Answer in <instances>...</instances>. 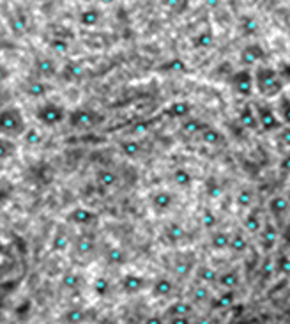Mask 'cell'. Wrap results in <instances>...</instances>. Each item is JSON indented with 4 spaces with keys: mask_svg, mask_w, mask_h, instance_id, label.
Here are the masks:
<instances>
[{
    "mask_svg": "<svg viewBox=\"0 0 290 324\" xmlns=\"http://www.w3.org/2000/svg\"><path fill=\"white\" fill-rule=\"evenodd\" d=\"M255 80V94L262 97V99H276L280 94L285 90V80L282 78L278 69L271 68V66L258 64L253 71Z\"/></svg>",
    "mask_w": 290,
    "mask_h": 324,
    "instance_id": "cell-1",
    "label": "cell"
},
{
    "mask_svg": "<svg viewBox=\"0 0 290 324\" xmlns=\"http://www.w3.org/2000/svg\"><path fill=\"white\" fill-rule=\"evenodd\" d=\"M28 130V122L21 108L18 106H4L0 108V135L9 138L23 137Z\"/></svg>",
    "mask_w": 290,
    "mask_h": 324,
    "instance_id": "cell-2",
    "label": "cell"
},
{
    "mask_svg": "<svg viewBox=\"0 0 290 324\" xmlns=\"http://www.w3.org/2000/svg\"><path fill=\"white\" fill-rule=\"evenodd\" d=\"M68 108L64 105L57 101H45L41 103L34 112L36 121H39V124H43L45 128H57V126L64 124L68 121Z\"/></svg>",
    "mask_w": 290,
    "mask_h": 324,
    "instance_id": "cell-3",
    "label": "cell"
},
{
    "mask_svg": "<svg viewBox=\"0 0 290 324\" xmlns=\"http://www.w3.org/2000/svg\"><path fill=\"white\" fill-rule=\"evenodd\" d=\"M255 106V114H257L258 121V130L264 133H276L278 130H282L283 124L280 121L274 103H271L269 99H260Z\"/></svg>",
    "mask_w": 290,
    "mask_h": 324,
    "instance_id": "cell-4",
    "label": "cell"
},
{
    "mask_svg": "<svg viewBox=\"0 0 290 324\" xmlns=\"http://www.w3.org/2000/svg\"><path fill=\"white\" fill-rule=\"evenodd\" d=\"M103 121L99 114L92 108H74L68 114V122L74 130H89Z\"/></svg>",
    "mask_w": 290,
    "mask_h": 324,
    "instance_id": "cell-5",
    "label": "cell"
},
{
    "mask_svg": "<svg viewBox=\"0 0 290 324\" xmlns=\"http://www.w3.org/2000/svg\"><path fill=\"white\" fill-rule=\"evenodd\" d=\"M230 85L237 96L241 97H251L255 94V80H253V73L250 69H241L237 73L232 75L230 78Z\"/></svg>",
    "mask_w": 290,
    "mask_h": 324,
    "instance_id": "cell-6",
    "label": "cell"
},
{
    "mask_svg": "<svg viewBox=\"0 0 290 324\" xmlns=\"http://www.w3.org/2000/svg\"><path fill=\"white\" fill-rule=\"evenodd\" d=\"M175 193L170 190H165V188H161V190H156L152 195L149 197V202H150V207H152L156 213H168V211H172V207L175 206Z\"/></svg>",
    "mask_w": 290,
    "mask_h": 324,
    "instance_id": "cell-7",
    "label": "cell"
},
{
    "mask_svg": "<svg viewBox=\"0 0 290 324\" xmlns=\"http://www.w3.org/2000/svg\"><path fill=\"white\" fill-rule=\"evenodd\" d=\"M264 223H266V220H264L262 211L253 206L251 209L246 211L244 218H242V231L248 236H258L262 231Z\"/></svg>",
    "mask_w": 290,
    "mask_h": 324,
    "instance_id": "cell-8",
    "label": "cell"
},
{
    "mask_svg": "<svg viewBox=\"0 0 290 324\" xmlns=\"http://www.w3.org/2000/svg\"><path fill=\"white\" fill-rule=\"evenodd\" d=\"M66 220H68L71 225H76V227H89V225H92L97 220V215L92 209H89V207L78 206V207H74V209L69 211Z\"/></svg>",
    "mask_w": 290,
    "mask_h": 324,
    "instance_id": "cell-9",
    "label": "cell"
},
{
    "mask_svg": "<svg viewBox=\"0 0 290 324\" xmlns=\"http://www.w3.org/2000/svg\"><path fill=\"white\" fill-rule=\"evenodd\" d=\"M163 114L172 121H184L190 115H193V105L190 101H184V99H177V101H172L170 105H166Z\"/></svg>",
    "mask_w": 290,
    "mask_h": 324,
    "instance_id": "cell-10",
    "label": "cell"
},
{
    "mask_svg": "<svg viewBox=\"0 0 290 324\" xmlns=\"http://www.w3.org/2000/svg\"><path fill=\"white\" fill-rule=\"evenodd\" d=\"M289 207H290V200L282 193H276V195H273V197H269V200H267V204H266L267 213L276 220L283 218V216L287 215Z\"/></svg>",
    "mask_w": 290,
    "mask_h": 324,
    "instance_id": "cell-11",
    "label": "cell"
},
{
    "mask_svg": "<svg viewBox=\"0 0 290 324\" xmlns=\"http://www.w3.org/2000/svg\"><path fill=\"white\" fill-rule=\"evenodd\" d=\"M278 238H280V232L276 229V225H273L271 222H266L264 223L262 231L258 234V239H260V246L264 248V251H271L276 243H278Z\"/></svg>",
    "mask_w": 290,
    "mask_h": 324,
    "instance_id": "cell-12",
    "label": "cell"
},
{
    "mask_svg": "<svg viewBox=\"0 0 290 324\" xmlns=\"http://www.w3.org/2000/svg\"><path fill=\"white\" fill-rule=\"evenodd\" d=\"M170 179H172V184L177 190H188V188L193 186V174H191L186 166H175L170 174Z\"/></svg>",
    "mask_w": 290,
    "mask_h": 324,
    "instance_id": "cell-13",
    "label": "cell"
},
{
    "mask_svg": "<svg viewBox=\"0 0 290 324\" xmlns=\"http://www.w3.org/2000/svg\"><path fill=\"white\" fill-rule=\"evenodd\" d=\"M144 287H145V278L137 275V273H128L121 280V289L126 294H138V292L144 291Z\"/></svg>",
    "mask_w": 290,
    "mask_h": 324,
    "instance_id": "cell-14",
    "label": "cell"
},
{
    "mask_svg": "<svg viewBox=\"0 0 290 324\" xmlns=\"http://www.w3.org/2000/svg\"><path fill=\"white\" fill-rule=\"evenodd\" d=\"M237 121L241 122V126L244 128V130H250V131L258 130V121H257V114H255L253 105L241 106L239 115H237Z\"/></svg>",
    "mask_w": 290,
    "mask_h": 324,
    "instance_id": "cell-15",
    "label": "cell"
},
{
    "mask_svg": "<svg viewBox=\"0 0 290 324\" xmlns=\"http://www.w3.org/2000/svg\"><path fill=\"white\" fill-rule=\"evenodd\" d=\"M207 122L204 119H198V117H193L190 115L188 119L181 121V131L184 135H191V137H200V133L207 128Z\"/></svg>",
    "mask_w": 290,
    "mask_h": 324,
    "instance_id": "cell-16",
    "label": "cell"
},
{
    "mask_svg": "<svg viewBox=\"0 0 290 324\" xmlns=\"http://www.w3.org/2000/svg\"><path fill=\"white\" fill-rule=\"evenodd\" d=\"M209 244L214 251H225L228 250L230 244V232L223 231V229H214L211 231V238H209Z\"/></svg>",
    "mask_w": 290,
    "mask_h": 324,
    "instance_id": "cell-17",
    "label": "cell"
},
{
    "mask_svg": "<svg viewBox=\"0 0 290 324\" xmlns=\"http://www.w3.org/2000/svg\"><path fill=\"white\" fill-rule=\"evenodd\" d=\"M200 140H202V144L207 147H218L225 142V135H223V131H219L218 128L209 124L206 130L200 133Z\"/></svg>",
    "mask_w": 290,
    "mask_h": 324,
    "instance_id": "cell-18",
    "label": "cell"
},
{
    "mask_svg": "<svg viewBox=\"0 0 290 324\" xmlns=\"http://www.w3.org/2000/svg\"><path fill=\"white\" fill-rule=\"evenodd\" d=\"M248 248H250V239H248V234L242 229L241 231L230 232V244H228L230 251H234V253H244Z\"/></svg>",
    "mask_w": 290,
    "mask_h": 324,
    "instance_id": "cell-19",
    "label": "cell"
},
{
    "mask_svg": "<svg viewBox=\"0 0 290 324\" xmlns=\"http://www.w3.org/2000/svg\"><path fill=\"white\" fill-rule=\"evenodd\" d=\"M216 284L221 289H225V291H230V289L235 291L239 287V284H241V275H239L237 269H226L225 273H219Z\"/></svg>",
    "mask_w": 290,
    "mask_h": 324,
    "instance_id": "cell-20",
    "label": "cell"
},
{
    "mask_svg": "<svg viewBox=\"0 0 290 324\" xmlns=\"http://www.w3.org/2000/svg\"><path fill=\"white\" fill-rule=\"evenodd\" d=\"M274 108H276V114H278L282 124L290 126V96H287L285 92L280 94L274 99Z\"/></svg>",
    "mask_w": 290,
    "mask_h": 324,
    "instance_id": "cell-21",
    "label": "cell"
},
{
    "mask_svg": "<svg viewBox=\"0 0 290 324\" xmlns=\"http://www.w3.org/2000/svg\"><path fill=\"white\" fill-rule=\"evenodd\" d=\"M234 204H235V207H239V209H244V211L251 209V207H253V204H255V191H253V188L242 186L241 190L235 193Z\"/></svg>",
    "mask_w": 290,
    "mask_h": 324,
    "instance_id": "cell-22",
    "label": "cell"
},
{
    "mask_svg": "<svg viewBox=\"0 0 290 324\" xmlns=\"http://www.w3.org/2000/svg\"><path fill=\"white\" fill-rule=\"evenodd\" d=\"M36 73L41 78H52L59 73V66L50 57H39L36 61Z\"/></svg>",
    "mask_w": 290,
    "mask_h": 324,
    "instance_id": "cell-23",
    "label": "cell"
},
{
    "mask_svg": "<svg viewBox=\"0 0 290 324\" xmlns=\"http://www.w3.org/2000/svg\"><path fill=\"white\" fill-rule=\"evenodd\" d=\"M52 90V87L46 83L45 80H32L28 81L27 87H25V94L28 97H34V99H41V97H46V94Z\"/></svg>",
    "mask_w": 290,
    "mask_h": 324,
    "instance_id": "cell-24",
    "label": "cell"
},
{
    "mask_svg": "<svg viewBox=\"0 0 290 324\" xmlns=\"http://www.w3.org/2000/svg\"><path fill=\"white\" fill-rule=\"evenodd\" d=\"M96 181L103 190H110L119 184V174L112 168H101L96 175Z\"/></svg>",
    "mask_w": 290,
    "mask_h": 324,
    "instance_id": "cell-25",
    "label": "cell"
},
{
    "mask_svg": "<svg viewBox=\"0 0 290 324\" xmlns=\"http://www.w3.org/2000/svg\"><path fill=\"white\" fill-rule=\"evenodd\" d=\"M173 282L168 278V276H159V278L154 280L152 284V296H156V298H168L170 294L173 292Z\"/></svg>",
    "mask_w": 290,
    "mask_h": 324,
    "instance_id": "cell-26",
    "label": "cell"
},
{
    "mask_svg": "<svg viewBox=\"0 0 290 324\" xmlns=\"http://www.w3.org/2000/svg\"><path fill=\"white\" fill-rule=\"evenodd\" d=\"M241 61L242 64H248V66H255V64H260L264 61V52L262 48L258 45H250L246 46L241 53Z\"/></svg>",
    "mask_w": 290,
    "mask_h": 324,
    "instance_id": "cell-27",
    "label": "cell"
},
{
    "mask_svg": "<svg viewBox=\"0 0 290 324\" xmlns=\"http://www.w3.org/2000/svg\"><path fill=\"white\" fill-rule=\"evenodd\" d=\"M16 153H18L16 140H14V138L2 137V135H0V163L14 158V156H16Z\"/></svg>",
    "mask_w": 290,
    "mask_h": 324,
    "instance_id": "cell-28",
    "label": "cell"
},
{
    "mask_svg": "<svg viewBox=\"0 0 290 324\" xmlns=\"http://www.w3.org/2000/svg\"><path fill=\"white\" fill-rule=\"evenodd\" d=\"M119 147H121V153L129 160L138 158V156L142 154V151H144V147H142V144L138 142L137 138H128V140H122Z\"/></svg>",
    "mask_w": 290,
    "mask_h": 324,
    "instance_id": "cell-29",
    "label": "cell"
},
{
    "mask_svg": "<svg viewBox=\"0 0 290 324\" xmlns=\"http://www.w3.org/2000/svg\"><path fill=\"white\" fill-rule=\"evenodd\" d=\"M80 25L83 27H96L97 23L101 21V11L97 7H87L80 12V18H78Z\"/></svg>",
    "mask_w": 290,
    "mask_h": 324,
    "instance_id": "cell-30",
    "label": "cell"
},
{
    "mask_svg": "<svg viewBox=\"0 0 290 324\" xmlns=\"http://www.w3.org/2000/svg\"><path fill=\"white\" fill-rule=\"evenodd\" d=\"M105 259L112 266H122V264L128 262V253L121 246H110L105 253Z\"/></svg>",
    "mask_w": 290,
    "mask_h": 324,
    "instance_id": "cell-31",
    "label": "cell"
},
{
    "mask_svg": "<svg viewBox=\"0 0 290 324\" xmlns=\"http://www.w3.org/2000/svg\"><path fill=\"white\" fill-rule=\"evenodd\" d=\"M193 314V305L188 303V301H175L168 307L166 310V316L168 317H186Z\"/></svg>",
    "mask_w": 290,
    "mask_h": 324,
    "instance_id": "cell-32",
    "label": "cell"
},
{
    "mask_svg": "<svg viewBox=\"0 0 290 324\" xmlns=\"http://www.w3.org/2000/svg\"><path fill=\"white\" fill-rule=\"evenodd\" d=\"M165 236L168 238V241H172V243H179V241H182V239L186 238V229L182 223L179 222H172L166 225L165 229Z\"/></svg>",
    "mask_w": 290,
    "mask_h": 324,
    "instance_id": "cell-33",
    "label": "cell"
},
{
    "mask_svg": "<svg viewBox=\"0 0 290 324\" xmlns=\"http://www.w3.org/2000/svg\"><path fill=\"white\" fill-rule=\"evenodd\" d=\"M96 243H94V238L89 234H83L74 241V250H76L78 255H89L90 251L94 250Z\"/></svg>",
    "mask_w": 290,
    "mask_h": 324,
    "instance_id": "cell-34",
    "label": "cell"
},
{
    "mask_svg": "<svg viewBox=\"0 0 290 324\" xmlns=\"http://www.w3.org/2000/svg\"><path fill=\"white\" fill-rule=\"evenodd\" d=\"M197 275H198V280H200L204 285H214L218 282L219 273H218L213 266H207V264H206V266L198 267Z\"/></svg>",
    "mask_w": 290,
    "mask_h": 324,
    "instance_id": "cell-35",
    "label": "cell"
},
{
    "mask_svg": "<svg viewBox=\"0 0 290 324\" xmlns=\"http://www.w3.org/2000/svg\"><path fill=\"white\" fill-rule=\"evenodd\" d=\"M234 301H235V291H232V289H230V291H223L213 300V308H216V310H223V308L230 307Z\"/></svg>",
    "mask_w": 290,
    "mask_h": 324,
    "instance_id": "cell-36",
    "label": "cell"
},
{
    "mask_svg": "<svg viewBox=\"0 0 290 324\" xmlns=\"http://www.w3.org/2000/svg\"><path fill=\"white\" fill-rule=\"evenodd\" d=\"M200 223H202V227L206 229V231H214L216 229V225H218V215L214 213L211 207H206V209L202 211V215H200Z\"/></svg>",
    "mask_w": 290,
    "mask_h": 324,
    "instance_id": "cell-37",
    "label": "cell"
},
{
    "mask_svg": "<svg viewBox=\"0 0 290 324\" xmlns=\"http://www.w3.org/2000/svg\"><path fill=\"white\" fill-rule=\"evenodd\" d=\"M71 244V238H69L66 232H57L53 236V241H52V250L53 251H66Z\"/></svg>",
    "mask_w": 290,
    "mask_h": 324,
    "instance_id": "cell-38",
    "label": "cell"
},
{
    "mask_svg": "<svg viewBox=\"0 0 290 324\" xmlns=\"http://www.w3.org/2000/svg\"><path fill=\"white\" fill-rule=\"evenodd\" d=\"M62 77L66 80H78V78L83 77V68L80 64H74V62H69V64L64 66L62 69Z\"/></svg>",
    "mask_w": 290,
    "mask_h": 324,
    "instance_id": "cell-39",
    "label": "cell"
},
{
    "mask_svg": "<svg viewBox=\"0 0 290 324\" xmlns=\"http://www.w3.org/2000/svg\"><path fill=\"white\" fill-rule=\"evenodd\" d=\"M23 140L27 146H32V147H39L41 144L45 142V137L41 135L39 130H36V128H28L27 131H25L23 135Z\"/></svg>",
    "mask_w": 290,
    "mask_h": 324,
    "instance_id": "cell-40",
    "label": "cell"
},
{
    "mask_svg": "<svg viewBox=\"0 0 290 324\" xmlns=\"http://www.w3.org/2000/svg\"><path fill=\"white\" fill-rule=\"evenodd\" d=\"M92 291L96 292V296H99V298H105V296H108V292H110V280L106 278V276H97V278L94 280V284H92Z\"/></svg>",
    "mask_w": 290,
    "mask_h": 324,
    "instance_id": "cell-41",
    "label": "cell"
},
{
    "mask_svg": "<svg viewBox=\"0 0 290 324\" xmlns=\"http://www.w3.org/2000/svg\"><path fill=\"white\" fill-rule=\"evenodd\" d=\"M85 319H87V314L81 308H71L64 314V321L68 324H81L85 323Z\"/></svg>",
    "mask_w": 290,
    "mask_h": 324,
    "instance_id": "cell-42",
    "label": "cell"
},
{
    "mask_svg": "<svg viewBox=\"0 0 290 324\" xmlns=\"http://www.w3.org/2000/svg\"><path fill=\"white\" fill-rule=\"evenodd\" d=\"M206 193L209 195L213 200H218L223 195L221 182L218 181V179H209V181L206 182Z\"/></svg>",
    "mask_w": 290,
    "mask_h": 324,
    "instance_id": "cell-43",
    "label": "cell"
},
{
    "mask_svg": "<svg viewBox=\"0 0 290 324\" xmlns=\"http://www.w3.org/2000/svg\"><path fill=\"white\" fill-rule=\"evenodd\" d=\"M211 301V291L207 285H198L193 291V303H207Z\"/></svg>",
    "mask_w": 290,
    "mask_h": 324,
    "instance_id": "cell-44",
    "label": "cell"
},
{
    "mask_svg": "<svg viewBox=\"0 0 290 324\" xmlns=\"http://www.w3.org/2000/svg\"><path fill=\"white\" fill-rule=\"evenodd\" d=\"M276 140H278V146L283 151L290 149V126H283L282 130L276 131Z\"/></svg>",
    "mask_w": 290,
    "mask_h": 324,
    "instance_id": "cell-45",
    "label": "cell"
},
{
    "mask_svg": "<svg viewBox=\"0 0 290 324\" xmlns=\"http://www.w3.org/2000/svg\"><path fill=\"white\" fill-rule=\"evenodd\" d=\"M62 287L69 289V291L78 289L80 287V275H76V273H66L62 276Z\"/></svg>",
    "mask_w": 290,
    "mask_h": 324,
    "instance_id": "cell-46",
    "label": "cell"
},
{
    "mask_svg": "<svg viewBox=\"0 0 290 324\" xmlns=\"http://www.w3.org/2000/svg\"><path fill=\"white\" fill-rule=\"evenodd\" d=\"M50 48L55 50L57 53H68L69 41L64 39V37H53V39L50 41Z\"/></svg>",
    "mask_w": 290,
    "mask_h": 324,
    "instance_id": "cell-47",
    "label": "cell"
},
{
    "mask_svg": "<svg viewBox=\"0 0 290 324\" xmlns=\"http://www.w3.org/2000/svg\"><path fill=\"white\" fill-rule=\"evenodd\" d=\"M278 170H280V175H283V177H289L290 175V149L283 153L282 160H280Z\"/></svg>",
    "mask_w": 290,
    "mask_h": 324,
    "instance_id": "cell-48",
    "label": "cell"
},
{
    "mask_svg": "<svg viewBox=\"0 0 290 324\" xmlns=\"http://www.w3.org/2000/svg\"><path fill=\"white\" fill-rule=\"evenodd\" d=\"M173 271L177 273V276H181V278H186L191 271V262L190 260H179V262H175Z\"/></svg>",
    "mask_w": 290,
    "mask_h": 324,
    "instance_id": "cell-49",
    "label": "cell"
},
{
    "mask_svg": "<svg viewBox=\"0 0 290 324\" xmlns=\"http://www.w3.org/2000/svg\"><path fill=\"white\" fill-rule=\"evenodd\" d=\"M12 197V186L7 182H0V206H4L11 200Z\"/></svg>",
    "mask_w": 290,
    "mask_h": 324,
    "instance_id": "cell-50",
    "label": "cell"
},
{
    "mask_svg": "<svg viewBox=\"0 0 290 324\" xmlns=\"http://www.w3.org/2000/svg\"><path fill=\"white\" fill-rule=\"evenodd\" d=\"M280 75H282V78L285 81H290V62H283L282 68L278 69Z\"/></svg>",
    "mask_w": 290,
    "mask_h": 324,
    "instance_id": "cell-51",
    "label": "cell"
},
{
    "mask_svg": "<svg viewBox=\"0 0 290 324\" xmlns=\"http://www.w3.org/2000/svg\"><path fill=\"white\" fill-rule=\"evenodd\" d=\"M9 77H11V69L5 64H0V83H4L5 80H9Z\"/></svg>",
    "mask_w": 290,
    "mask_h": 324,
    "instance_id": "cell-52",
    "label": "cell"
},
{
    "mask_svg": "<svg viewBox=\"0 0 290 324\" xmlns=\"http://www.w3.org/2000/svg\"><path fill=\"white\" fill-rule=\"evenodd\" d=\"M242 29H246V32H253L257 29V23L251 18H246V20H242Z\"/></svg>",
    "mask_w": 290,
    "mask_h": 324,
    "instance_id": "cell-53",
    "label": "cell"
},
{
    "mask_svg": "<svg viewBox=\"0 0 290 324\" xmlns=\"http://www.w3.org/2000/svg\"><path fill=\"white\" fill-rule=\"evenodd\" d=\"M168 324H191V319H190V316H186V317H170Z\"/></svg>",
    "mask_w": 290,
    "mask_h": 324,
    "instance_id": "cell-54",
    "label": "cell"
},
{
    "mask_svg": "<svg viewBox=\"0 0 290 324\" xmlns=\"http://www.w3.org/2000/svg\"><path fill=\"white\" fill-rule=\"evenodd\" d=\"M211 43H213L211 34H200V37H198V46H209Z\"/></svg>",
    "mask_w": 290,
    "mask_h": 324,
    "instance_id": "cell-55",
    "label": "cell"
},
{
    "mask_svg": "<svg viewBox=\"0 0 290 324\" xmlns=\"http://www.w3.org/2000/svg\"><path fill=\"white\" fill-rule=\"evenodd\" d=\"M144 324H165V323H163V319L159 316H150L145 319Z\"/></svg>",
    "mask_w": 290,
    "mask_h": 324,
    "instance_id": "cell-56",
    "label": "cell"
},
{
    "mask_svg": "<svg viewBox=\"0 0 290 324\" xmlns=\"http://www.w3.org/2000/svg\"><path fill=\"white\" fill-rule=\"evenodd\" d=\"M280 262H282V271L283 273H290V260L287 259V257H283Z\"/></svg>",
    "mask_w": 290,
    "mask_h": 324,
    "instance_id": "cell-57",
    "label": "cell"
},
{
    "mask_svg": "<svg viewBox=\"0 0 290 324\" xmlns=\"http://www.w3.org/2000/svg\"><path fill=\"white\" fill-rule=\"evenodd\" d=\"M283 243H285L287 248H290V227L287 229L285 232H283Z\"/></svg>",
    "mask_w": 290,
    "mask_h": 324,
    "instance_id": "cell-58",
    "label": "cell"
},
{
    "mask_svg": "<svg viewBox=\"0 0 290 324\" xmlns=\"http://www.w3.org/2000/svg\"><path fill=\"white\" fill-rule=\"evenodd\" d=\"M115 0H99V4H103V5H112Z\"/></svg>",
    "mask_w": 290,
    "mask_h": 324,
    "instance_id": "cell-59",
    "label": "cell"
},
{
    "mask_svg": "<svg viewBox=\"0 0 290 324\" xmlns=\"http://www.w3.org/2000/svg\"><path fill=\"white\" fill-rule=\"evenodd\" d=\"M2 103H4V94L0 92V108H4V106H2Z\"/></svg>",
    "mask_w": 290,
    "mask_h": 324,
    "instance_id": "cell-60",
    "label": "cell"
},
{
    "mask_svg": "<svg viewBox=\"0 0 290 324\" xmlns=\"http://www.w3.org/2000/svg\"><path fill=\"white\" fill-rule=\"evenodd\" d=\"M198 324H211V323H209V321H207V319H204V321H200V323H198Z\"/></svg>",
    "mask_w": 290,
    "mask_h": 324,
    "instance_id": "cell-61",
    "label": "cell"
},
{
    "mask_svg": "<svg viewBox=\"0 0 290 324\" xmlns=\"http://www.w3.org/2000/svg\"><path fill=\"white\" fill-rule=\"evenodd\" d=\"M105 324H117V323H115V321H106Z\"/></svg>",
    "mask_w": 290,
    "mask_h": 324,
    "instance_id": "cell-62",
    "label": "cell"
},
{
    "mask_svg": "<svg viewBox=\"0 0 290 324\" xmlns=\"http://www.w3.org/2000/svg\"><path fill=\"white\" fill-rule=\"evenodd\" d=\"M81 2H85V4H89V2H92V0H81Z\"/></svg>",
    "mask_w": 290,
    "mask_h": 324,
    "instance_id": "cell-63",
    "label": "cell"
}]
</instances>
